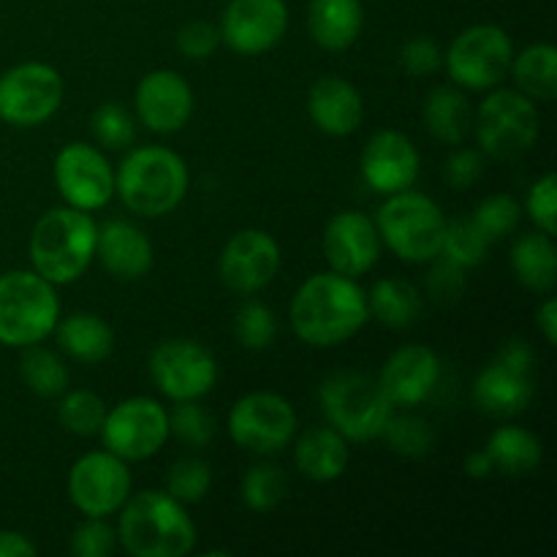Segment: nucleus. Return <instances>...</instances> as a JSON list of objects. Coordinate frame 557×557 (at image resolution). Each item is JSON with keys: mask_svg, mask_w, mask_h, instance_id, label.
Masks as SVG:
<instances>
[{"mask_svg": "<svg viewBox=\"0 0 557 557\" xmlns=\"http://www.w3.org/2000/svg\"><path fill=\"white\" fill-rule=\"evenodd\" d=\"M288 319L299 341L308 346H341L368 324V294L362 292L357 277L321 272L308 277L294 294Z\"/></svg>", "mask_w": 557, "mask_h": 557, "instance_id": "obj_1", "label": "nucleus"}, {"mask_svg": "<svg viewBox=\"0 0 557 557\" xmlns=\"http://www.w3.org/2000/svg\"><path fill=\"white\" fill-rule=\"evenodd\" d=\"M117 542L134 557H183L196 547V525L185 504L169 493L147 490L123 504Z\"/></svg>", "mask_w": 557, "mask_h": 557, "instance_id": "obj_2", "label": "nucleus"}, {"mask_svg": "<svg viewBox=\"0 0 557 557\" xmlns=\"http://www.w3.org/2000/svg\"><path fill=\"white\" fill-rule=\"evenodd\" d=\"M98 223L76 207L44 212L30 234V264L52 286H65L85 275L96 259Z\"/></svg>", "mask_w": 557, "mask_h": 557, "instance_id": "obj_3", "label": "nucleus"}, {"mask_svg": "<svg viewBox=\"0 0 557 557\" xmlns=\"http://www.w3.org/2000/svg\"><path fill=\"white\" fill-rule=\"evenodd\" d=\"M114 194L134 215H169L188 194V166L166 147H136L114 172Z\"/></svg>", "mask_w": 557, "mask_h": 557, "instance_id": "obj_4", "label": "nucleus"}, {"mask_svg": "<svg viewBox=\"0 0 557 557\" xmlns=\"http://www.w3.org/2000/svg\"><path fill=\"white\" fill-rule=\"evenodd\" d=\"M58 319L60 299L47 277L36 270L0 275V346H36L52 335Z\"/></svg>", "mask_w": 557, "mask_h": 557, "instance_id": "obj_5", "label": "nucleus"}, {"mask_svg": "<svg viewBox=\"0 0 557 557\" xmlns=\"http://www.w3.org/2000/svg\"><path fill=\"white\" fill-rule=\"evenodd\" d=\"M381 243L403 261L411 264H424L441 253L444 243L446 218L441 207L430 196L417 194V190H400L392 194L381 205L375 215Z\"/></svg>", "mask_w": 557, "mask_h": 557, "instance_id": "obj_6", "label": "nucleus"}, {"mask_svg": "<svg viewBox=\"0 0 557 557\" xmlns=\"http://www.w3.org/2000/svg\"><path fill=\"white\" fill-rule=\"evenodd\" d=\"M321 408L332 430L346 441H375L395 413L379 381L362 373H335L321 384Z\"/></svg>", "mask_w": 557, "mask_h": 557, "instance_id": "obj_7", "label": "nucleus"}, {"mask_svg": "<svg viewBox=\"0 0 557 557\" xmlns=\"http://www.w3.org/2000/svg\"><path fill=\"white\" fill-rule=\"evenodd\" d=\"M539 109L520 90H493L473 112L479 150L498 161L520 158L539 139Z\"/></svg>", "mask_w": 557, "mask_h": 557, "instance_id": "obj_8", "label": "nucleus"}, {"mask_svg": "<svg viewBox=\"0 0 557 557\" xmlns=\"http://www.w3.org/2000/svg\"><path fill=\"white\" fill-rule=\"evenodd\" d=\"M515 44L498 25L466 27L444 54L451 82L462 90H493L511 71Z\"/></svg>", "mask_w": 557, "mask_h": 557, "instance_id": "obj_9", "label": "nucleus"}, {"mask_svg": "<svg viewBox=\"0 0 557 557\" xmlns=\"http://www.w3.org/2000/svg\"><path fill=\"white\" fill-rule=\"evenodd\" d=\"M536 392L533 348L525 341H509L498 357L479 373L473 400L487 417H517L528 408Z\"/></svg>", "mask_w": 557, "mask_h": 557, "instance_id": "obj_10", "label": "nucleus"}, {"mask_svg": "<svg viewBox=\"0 0 557 557\" xmlns=\"http://www.w3.org/2000/svg\"><path fill=\"white\" fill-rule=\"evenodd\" d=\"M228 435L253 455H277L297 435V411L275 392H250L228 413Z\"/></svg>", "mask_w": 557, "mask_h": 557, "instance_id": "obj_11", "label": "nucleus"}, {"mask_svg": "<svg viewBox=\"0 0 557 557\" xmlns=\"http://www.w3.org/2000/svg\"><path fill=\"white\" fill-rule=\"evenodd\" d=\"M169 413L152 397H128L103 419L101 438L112 455L125 462L156 457L169 438Z\"/></svg>", "mask_w": 557, "mask_h": 557, "instance_id": "obj_12", "label": "nucleus"}, {"mask_svg": "<svg viewBox=\"0 0 557 557\" xmlns=\"http://www.w3.org/2000/svg\"><path fill=\"white\" fill-rule=\"evenodd\" d=\"M63 103V76L49 63H20L0 76V120L33 128L52 117Z\"/></svg>", "mask_w": 557, "mask_h": 557, "instance_id": "obj_13", "label": "nucleus"}, {"mask_svg": "<svg viewBox=\"0 0 557 557\" xmlns=\"http://www.w3.org/2000/svg\"><path fill=\"white\" fill-rule=\"evenodd\" d=\"M150 375L158 392L174 403L201 400L218 381V362L210 348L196 341L174 337L163 341L150 354Z\"/></svg>", "mask_w": 557, "mask_h": 557, "instance_id": "obj_14", "label": "nucleus"}, {"mask_svg": "<svg viewBox=\"0 0 557 557\" xmlns=\"http://www.w3.org/2000/svg\"><path fill=\"white\" fill-rule=\"evenodd\" d=\"M131 471L109 449L79 457L69 471V498L85 517H109L131 498Z\"/></svg>", "mask_w": 557, "mask_h": 557, "instance_id": "obj_15", "label": "nucleus"}, {"mask_svg": "<svg viewBox=\"0 0 557 557\" xmlns=\"http://www.w3.org/2000/svg\"><path fill=\"white\" fill-rule=\"evenodd\" d=\"M54 183L65 205L92 212L114 196V169L98 147L71 141L54 158Z\"/></svg>", "mask_w": 557, "mask_h": 557, "instance_id": "obj_16", "label": "nucleus"}, {"mask_svg": "<svg viewBox=\"0 0 557 557\" xmlns=\"http://www.w3.org/2000/svg\"><path fill=\"white\" fill-rule=\"evenodd\" d=\"M218 272L234 294L261 292L281 272V245L261 228H243L223 245Z\"/></svg>", "mask_w": 557, "mask_h": 557, "instance_id": "obj_17", "label": "nucleus"}, {"mask_svg": "<svg viewBox=\"0 0 557 557\" xmlns=\"http://www.w3.org/2000/svg\"><path fill=\"white\" fill-rule=\"evenodd\" d=\"M288 27L283 0H232L221 16V41L237 54L270 52Z\"/></svg>", "mask_w": 557, "mask_h": 557, "instance_id": "obj_18", "label": "nucleus"}, {"mask_svg": "<svg viewBox=\"0 0 557 557\" xmlns=\"http://www.w3.org/2000/svg\"><path fill=\"white\" fill-rule=\"evenodd\" d=\"M136 117L156 134H177L194 114V90L188 79L172 69L141 76L134 92Z\"/></svg>", "mask_w": 557, "mask_h": 557, "instance_id": "obj_19", "label": "nucleus"}, {"mask_svg": "<svg viewBox=\"0 0 557 557\" xmlns=\"http://www.w3.org/2000/svg\"><path fill=\"white\" fill-rule=\"evenodd\" d=\"M381 234L373 218L364 212H337L324 228V256L332 272L359 277L375 267L381 256Z\"/></svg>", "mask_w": 557, "mask_h": 557, "instance_id": "obj_20", "label": "nucleus"}, {"mask_svg": "<svg viewBox=\"0 0 557 557\" xmlns=\"http://www.w3.org/2000/svg\"><path fill=\"white\" fill-rule=\"evenodd\" d=\"M362 177L375 194H400L419 177V152L400 131H379L362 150Z\"/></svg>", "mask_w": 557, "mask_h": 557, "instance_id": "obj_21", "label": "nucleus"}, {"mask_svg": "<svg viewBox=\"0 0 557 557\" xmlns=\"http://www.w3.org/2000/svg\"><path fill=\"white\" fill-rule=\"evenodd\" d=\"M441 379V359L428 346H403L381 370L379 386L392 406H419L433 395Z\"/></svg>", "mask_w": 557, "mask_h": 557, "instance_id": "obj_22", "label": "nucleus"}, {"mask_svg": "<svg viewBox=\"0 0 557 557\" xmlns=\"http://www.w3.org/2000/svg\"><path fill=\"white\" fill-rule=\"evenodd\" d=\"M96 256L117 281H139L152 270V243L139 226L114 218L98 226Z\"/></svg>", "mask_w": 557, "mask_h": 557, "instance_id": "obj_23", "label": "nucleus"}, {"mask_svg": "<svg viewBox=\"0 0 557 557\" xmlns=\"http://www.w3.org/2000/svg\"><path fill=\"white\" fill-rule=\"evenodd\" d=\"M308 114L324 134L348 136L362 125L364 101L343 76H321L308 92Z\"/></svg>", "mask_w": 557, "mask_h": 557, "instance_id": "obj_24", "label": "nucleus"}, {"mask_svg": "<svg viewBox=\"0 0 557 557\" xmlns=\"http://www.w3.org/2000/svg\"><path fill=\"white\" fill-rule=\"evenodd\" d=\"M364 25L362 0H310L308 30L330 52L348 49Z\"/></svg>", "mask_w": 557, "mask_h": 557, "instance_id": "obj_25", "label": "nucleus"}, {"mask_svg": "<svg viewBox=\"0 0 557 557\" xmlns=\"http://www.w3.org/2000/svg\"><path fill=\"white\" fill-rule=\"evenodd\" d=\"M294 462L310 482H335L348 466L346 438L332 428H310L308 433L299 435Z\"/></svg>", "mask_w": 557, "mask_h": 557, "instance_id": "obj_26", "label": "nucleus"}, {"mask_svg": "<svg viewBox=\"0 0 557 557\" xmlns=\"http://www.w3.org/2000/svg\"><path fill=\"white\" fill-rule=\"evenodd\" d=\"M511 270L517 281L536 294H553L557 283V250L553 234L528 232L511 245Z\"/></svg>", "mask_w": 557, "mask_h": 557, "instance_id": "obj_27", "label": "nucleus"}, {"mask_svg": "<svg viewBox=\"0 0 557 557\" xmlns=\"http://www.w3.org/2000/svg\"><path fill=\"white\" fill-rule=\"evenodd\" d=\"M424 125L444 145H462L473 131V107L462 90L441 85L424 98Z\"/></svg>", "mask_w": 557, "mask_h": 557, "instance_id": "obj_28", "label": "nucleus"}, {"mask_svg": "<svg viewBox=\"0 0 557 557\" xmlns=\"http://www.w3.org/2000/svg\"><path fill=\"white\" fill-rule=\"evenodd\" d=\"M54 332L60 348L82 364H98L114 351L112 326L96 313H71L69 319L58 321Z\"/></svg>", "mask_w": 557, "mask_h": 557, "instance_id": "obj_29", "label": "nucleus"}, {"mask_svg": "<svg viewBox=\"0 0 557 557\" xmlns=\"http://www.w3.org/2000/svg\"><path fill=\"white\" fill-rule=\"evenodd\" d=\"M484 451L493 460L495 471L506 473V476H528L542 466V441L525 428H515V424H504L495 430L487 438Z\"/></svg>", "mask_w": 557, "mask_h": 557, "instance_id": "obj_30", "label": "nucleus"}, {"mask_svg": "<svg viewBox=\"0 0 557 557\" xmlns=\"http://www.w3.org/2000/svg\"><path fill=\"white\" fill-rule=\"evenodd\" d=\"M422 294L413 283L403 281V277H384L373 286L368 294V310L373 319L381 324L392 326V330H406L413 321L422 315Z\"/></svg>", "mask_w": 557, "mask_h": 557, "instance_id": "obj_31", "label": "nucleus"}, {"mask_svg": "<svg viewBox=\"0 0 557 557\" xmlns=\"http://www.w3.org/2000/svg\"><path fill=\"white\" fill-rule=\"evenodd\" d=\"M511 74L522 96L531 101H555L557 96V52L553 44H533L511 60Z\"/></svg>", "mask_w": 557, "mask_h": 557, "instance_id": "obj_32", "label": "nucleus"}, {"mask_svg": "<svg viewBox=\"0 0 557 557\" xmlns=\"http://www.w3.org/2000/svg\"><path fill=\"white\" fill-rule=\"evenodd\" d=\"M20 375L27 389L38 397H60L69 389V368L49 348L25 346L20 357Z\"/></svg>", "mask_w": 557, "mask_h": 557, "instance_id": "obj_33", "label": "nucleus"}, {"mask_svg": "<svg viewBox=\"0 0 557 557\" xmlns=\"http://www.w3.org/2000/svg\"><path fill=\"white\" fill-rule=\"evenodd\" d=\"M58 419L65 428V433L79 435V438H90L98 435L107 419V403L101 395L90 389H76L60 400Z\"/></svg>", "mask_w": 557, "mask_h": 557, "instance_id": "obj_34", "label": "nucleus"}, {"mask_svg": "<svg viewBox=\"0 0 557 557\" xmlns=\"http://www.w3.org/2000/svg\"><path fill=\"white\" fill-rule=\"evenodd\" d=\"M487 250H490V239L479 232L476 223L471 218L466 221H451L446 223V232H444V243H441V253L446 261L457 267H476L487 259Z\"/></svg>", "mask_w": 557, "mask_h": 557, "instance_id": "obj_35", "label": "nucleus"}, {"mask_svg": "<svg viewBox=\"0 0 557 557\" xmlns=\"http://www.w3.org/2000/svg\"><path fill=\"white\" fill-rule=\"evenodd\" d=\"M288 493L286 473L277 466H253L243 479V504L256 515H267L275 509Z\"/></svg>", "mask_w": 557, "mask_h": 557, "instance_id": "obj_36", "label": "nucleus"}, {"mask_svg": "<svg viewBox=\"0 0 557 557\" xmlns=\"http://www.w3.org/2000/svg\"><path fill=\"white\" fill-rule=\"evenodd\" d=\"M381 435H384L392 451L406 457H422L433 451L435 446L433 428H430L428 419L417 417V413H400V417L392 413Z\"/></svg>", "mask_w": 557, "mask_h": 557, "instance_id": "obj_37", "label": "nucleus"}, {"mask_svg": "<svg viewBox=\"0 0 557 557\" xmlns=\"http://www.w3.org/2000/svg\"><path fill=\"white\" fill-rule=\"evenodd\" d=\"M90 131L92 139L107 150H128L136 139V120L128 109L109 101L92 112Z\"/></svg>", "mask_w": 557, "mask_h": 557, "instance_id": "obj_38", "label": "nucleus"}, {"mask_svg": "<svg viewBox=\"0 0 557 557\" xmlns=\"http://www.w3.org/2000/svg\"><path fill=\"white\" fill-rule=\"evenodd\" d=\"M275 315L259 299H248L243 302V308L237 310V319H234V335H237L239 346L248 348V351H264L275 341Z\"/></svg>", "mask_w": 557, "mask_h": 557, "instance_id": "obj_39", "label": "nucleus"}, {"mask_svg": "<svg viewBox=\"0 0 557 557\" xmlns=\"http://www.w3.org/2000/svg\"><path fill=\"white\" fill-rule=\"evenodd\" d=\"M520 218H522V207L515 196L495 194V196H487V199L476 207L471 221L476 223L479 232H482L490 243H495V239L509 237V234L517 228V223H520Z\"/></svg>", "mask_w": 557, "mask_h": 557, "instance_id": "obj_40", "label": "nucleus"}, {"mask_svg": "<svg viewBox=\"0 0 557 557\" xmlns=\"http://www.w3.org/2000/svg\"><path fill=\"white\" fill-rule=\"evenodd\" d=\"M212 484V468L199 457H183L166 476V493L180 504H199Z\"/></svg>", "mask_w": 557, "mask_h": 557, "instance_id": "obj_41", "label": "nucleus"}, {"mask_svg": "<svg viewBox=\"0 0 557 557\" xmlns=\"http://www.w3.org/2000/svg\"><path fill=\"white\" fill-rule=\"evenodd\" d=\"M169 433L177 435L183 444L201 449L212 441L215 435V422H212L210 413L199 406L196 400H183L174 406V411L169 413Z\"/></svg>", "mask_w": 557, "mask_h": 557, "instance_id": "obj_42", "label": "nucleus"}, {"mask_svg": "<svg viewBox=\"0 0 557 557\" xmlns=\"http://www.w3.org/2000/svg\"><path fill=\"white\" fill-rule=\"evenodd\" d=\"M117 549V533L107 517H87L71 533V553L76 557H109Z\"/></svg>", "mask_w": 557, "mask_h": 557, "instance_id": "obj_43", "label": "nucleus"}, {"mask_svg": "<svg viewBox=\"0 0 557 557\" xmlns=\"http://www.w3.org/2000/svg\"><path fill=\"white\" fill-rule=\"evenodd\" d=\"M525 210L531 221L542 228L544 234H557V177L553 172L544 174L542 180L531 185L525 199Z\"/></svg>", "mask_w": 557, "mask_h": 557, "instance_id": "obj_44", "label": "nucleus"}, {"mask_svg": "<svg viewBox=\"0 0 557 557\" xmlns=\"http://www.w3.org/2000/svg\"><path fill=\"white\" fill-rule=\"evenodd\" d=\"M218 44H221V30H218L212 22L196 20V22H188V25H183L177 30L180 54H185V58H190V60L210 58V54L218 49Z\"/></svg>", "mask_w": 557, "mask_h": 557, "instance_id": "obj_45", "label": "nucleus"}, {"mask_svg": "<svg viewBox=\"0 0 557 557\" xmlns=\"http://www.w3.org/2000/svg\"><path fill=\"white\" fill-rule=\"evenodd\" d=\"M484 172V156L482 150H473V147H460L449 156L444 169L446 183L455 190H468L471 185H476L482 180Z\"/></svg>", "mask_w": 557, "mask_h": 557, "instance_id": "obj_46", "label": "nucleus"}, {"mask_svg": "<svg viewBox=\"0 0 557 557\" xmlns=\"http://www.w3.org/2000/svg\"><path fill=\"white\" fill-rule=\"evenodd\" d=\"M444 63V54H441L438 44L428 36L411 38L406 47L400 49V65L411 76H430L441 69Z\"/></svg>", "mask_w": 557, "mask_h": 557, "instance_id": "obj_47", "label": "nucleus"}, {"mask_svg": "<svg viewBox=\"0 0 557 557\" xmlns=\"http://www.w3.org/2000/svg\"><path fill=\"white\" fill-rule=\"evenodd\" d=\"M428 288L433 294L435 302H455L457 297L466 288V275H462V267L451 264V261H441L433 267L428 277Z\"/></svg>", "mask_w": 557, "mask_h": 557, "instance_id": "obj_48", "label": "nucleus"}, {"mask_svg": "<svg viewBox=\"0 0 557 557\" xmlns=\"http://www.w3.org/2000/svg\"><path fill=\"white\" fill-rule=\"evenodd\" d=\"M36 544L16 531H0V557H33Z\"/></svg>", "mask_w": 557, "mask_h": 557, "instance_id": "obj_49", "label": "nucleus"}, {"mask_svg": "<svg viewBox=\"0 0 557 557\" xmlns=\"http://www.w3.org/2000/svg\"><path fill=\"white\" fill-rule=\"evenodd\" d=\"M536 324L539 330H542L544 341H547L549 346H555L557 343V299L555 297L544 299V305L536 313Z\"/></svg>", "mask_w": 557, "mask_h": 557, "instance_id": "obj_50", "label": "nucleus"}, {"mask_svg": "<svg viewBox=\"0 0 557 557\" xmlns=\"http://www.w3.org/2000/svg\"><path fill=\"white\" fill-rule=\"evenodd\" d=\"M493 471H495L493 460H490V455L484 449L471 451V455L466 457V473L471 479H484V476H490Z\"/></svg>", "mask_w": 557, "mask_h": 557, "instance_id": "obj_51", "label": "nucleus"}]
</instances>
